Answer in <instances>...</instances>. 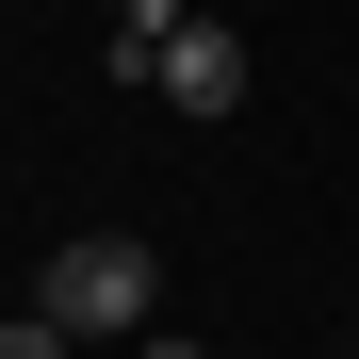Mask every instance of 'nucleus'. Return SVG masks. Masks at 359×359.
Here are the masks:
<instances>
[{
	"label": "nucleus",
	"mask_w": 359,
	"mask_h": 359,
	"mask_svg": "<svg viewBox=\"0 0 359 359\" xmlns=\"http://www.w3.org/2000/svg\"><path fill=\"white\" fill-rule=\"evenodd\" d=\"M33 311H66L82 343H114V327H163V262L131 245V229H82V245H49V262H33Z\"/></svg>",
	"instance_id": "f257e3e1"
},
{
	"label": "nucleus",
	"mask_w": 359,
	"mask_h": 359,
	"mask_svg": "<svg viewBox=\"0 0 359 359\" xmlns=\"http://www.w3.org/2000/svg\"><path fill=\"white\" fill-rule=\"evenodd\" d=\"M245 82H262V66H245V33L196 0V17L163 33V82H147V98H163V114H245Z\"/></svg>",
	"instance_id": "f03ea898"
},
{
	"label": "nucleus",
	"mask_w": 359,
	"mask_h": 359,
	"mask_svg": "<svg viewBox=\"0 0 359 359\" xmlns=\"http://www.w3.org/2000/svg\"><path fill=\"white\" fill-rule=\"evenodd\" d=\"M196 17V0H114V82H163V33Z\"/></svg>",
	"instance_id": "7ed1b4c3"
},
{
	"label": "nucleus",
	"mask_w": 359,
	"mask_h": 359,
	"mask_svg": "<svg viewBox=\"0 0 359 359\" xmlns=\"http://www.w3.org/2000/svg\"><path fill=\"white\" fill-rule=\"evenodd\" d=\"M0 359H82V327H66V311H17V327H0Z\"/></svg>",
	"instance_id": "20e7f679"
},
{
	"label": "nucleus",
	"mask_w": 359,
	"mask_h": 359,
	"mask_svg": "<svg viewBox=\"0 0 359 359\" xmlns=\"http://www.w3.org/2000/svg\"><path fill=\"white\" fill-rule=\"evenodd\" d=\"M147 359H212V343H196V327H147Z\"/></svg>",
	"instance_id": "39448f33"
}]
</instances>
